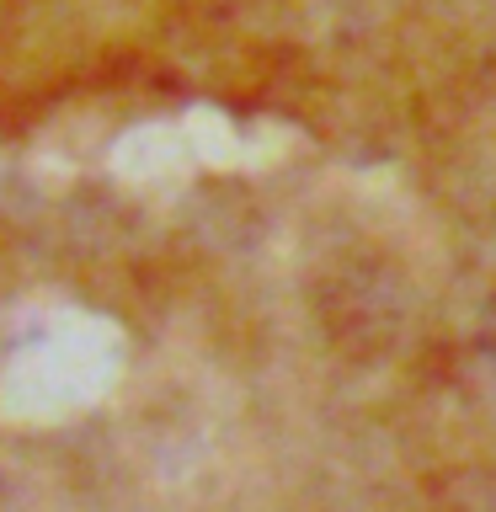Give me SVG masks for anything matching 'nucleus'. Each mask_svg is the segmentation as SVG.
Here are the masks:
<instances>
[]
</instances>
